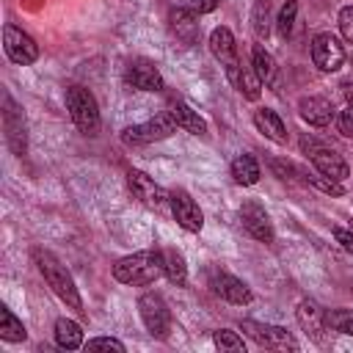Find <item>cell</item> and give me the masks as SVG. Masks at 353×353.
Instances as JSON below:
<instances>
[{"instance_id":"1","label":"cell","mask_w":353,"mask_h":353,"mask_svg":"<svg viewBox=\"0 0 353 353\" xmlns=\"http://www.w3.org/2000/svg\"><path fill=\"white\" fill-rule=\"evenodd\" d=\"M163 251H135L124 259H119L113 265V279L121 284H132V287H143L160 279L163 273Z\"/></svg>"},{"instance_id":"2","label":"cell","mask_w":353,"mask_h":353,"mask_svg":"<svg viewBox=\"0 0 353 353\" xmlns=\"http://www.w3.org/2000/svg\"><path fill=\"white\" fill-rule=\"evenodd\" d=\"M33 262L39 265V270H41V276H44V281L50 284V290L69 306V309H83V298H80V292H77V287H74V279H72V273L58 262V256L55 254H50V251H44V248H33Z\"/></svg>"},{"instance_id":"3","label":"cell","mask_w":353,"mask_h":353,"mask_svg":"<svg viewBox=\"0 0 353 353\" xmlns=\"http://www.w3.org/2000/svg\"><path fill=\"white\" fill-rule=\"evenodd\" d=\"M66 108L72 113V121L77 124L80 132L85 135H97L99 130V105L94 99V94L83 85H69L66 88Z\"/></svg>"},{"instance_id":"4","label":"cell","mask_w":353,"mask_h":353,"mask_svg":"<svg viewBox=\"0 0 353 353\" xmlns=\"http://www.w3.org/2000/svg\"><path fill=\"white\" fill-rule=\"evenodd\" d=\"M301 149L309 154V160H312V165L317 168V174L331 176V179H339V182H345V179L350 176V168H347V163L342 160V154H336V152L328 149L325 143H320V141H314V138H303V141H301Z\"/></svg>"},{"instance_id":"5","label":"cell","mask_w":353,"mask_h":353,"mask_svg":"<svg viewBox=\"0 0 353 353\" xmlns=\"http://www.w3.org/2000/svg\"><path fill=\"white\" fill-rule=\"evenodd\" d=\"M138 314L154 339H165L171 334V312L157 292H143L138 298Z\"/></svg>"},{"instance_id":"6","label":"cell","mask_w":353,"mask_h":353,"mask_svg":"<svg viewBox=\"0 0 353 353\" xmlns=\"http://www.w3.org/2000/svg\"><path fill=\"white\" fill-rule=\"evenodd\" d=\"M176 130V121L171 119V113H157L154 119L143 121V124H132L121 130V141L127 146H141V143H152V141H163Z\"/></svg>"},{"instance_id":"7","label":"cell","mask_w":353,"mask_h":353,"mask_svg":"<svg viewBox=\"0 0 353 353\" xmlns=\"http://www.w3.org/2000/svg\"><path fill=\"white\" fill-rule=\"evenodd\" d=\"M240 328L259 345L265 347H276V350H298L295 336L281 328V325H270V323H259V320H243Z\"/></svg>"},{"instance_id":"8","label":"cell","mask_w":353,"mask_h":353,"mask_svg":"<svg viewBox=\"0 0 353 353\" xmlns=\"http://www.w3.org/2000/svg\"><path fill=\"white\" fill-rule=\"evenodd\" d=\"M3 50L19 66H28V63H33L39 58V44L17 25H6L3 28Z\"/></svg>"},{"instance_id":"9","label":"cell","mask_w":353,"mask_h":353,"mask_svg":"<svg viewBox=\"0 0 353 353\" xmlns=\"http://www.w3.org/2000/svg\"><path fill=\"white\" fill-rule=\"evenodd\" d=\"M312 61L320 72H336L345 63V47L331 33H317L312 39Z\"/></svg>"},{"instance_id":"10","label":"cell","mask_w":353,"mask_h":353,"mask_svg":"<svg viewBox=\"0 0 353 353\" xmlns=\"http://www.w3.org/2000/svg\"><path fill=\"white\" fill-rule=\"evenodd\" d=\"M210 52L221 61V66H223V72H226V77L232 80L237 72H240V58H237V44H234V36H232V30L229 28H215L212 33H210Z\"/></svg>"},{"instance_id":"11","label":"cell","mask_w":353,"mask_h":353,"mask_svg":"<svg viewBox=\"0 0 353 353\" xmlns=\"http://www.w3.org/2000/svg\"><path fill=\"white\" fill-rule=\"evenodd\" d=\"M240 221H243V229L259 240V243H273V223H270V215L265 212V207L254 199L243 201L240 204Z\"/></svg>"},{"instance_id":"12","label":"cell","mask_w":353,"mask_h":353,"mask_svg":"<svg viewBox=\"0 0 353 353\" xmlns=\"http://www.w3.org/2000/svg\"><path fill=\"white\" fill-rule=\"evenodd\" d=\"M210 287H212L215 295H221L223 301H229L234 306H245V303L254 301V292L248 290V284L240 281L232 273H223V270H212L210 273Z\"/></svg>"},{"instance_id":"13","label":"cell","mask_w":353,"mask_h":353,"mask_svg":"<svg viewBox=\"0 0 353 353\" xmlns=\"http://www.w3.org/2000/svg\"><path fill=\"white\" fill-rule=\"evenodd\" d=\"M127 185H130L132 196H135L141 204L152 207V210H160V207L168 201L165 190H163L149 174H143V171H138V168H130V174H127Z\"/></svg>"},{"instance_id":"14","label":"cell","mask_w":353,"mask_h":353,"mask_svg":"<svg viewBox=\"0 0 353 353\" xmlns=\"http://www.w3.org/2000/svg\"><path fill=\"white\" fill-rule=\"evenodd\" d=\"M168 204H171V212L176 218V223L188 232H201L204 226V212L199 210V204L190 199V193L185 190H171L168 193Z\"/></svg>"},{"instance_id":"15","label":"cell","mask_w":353,"mask_h":353,"mask_svg":"<svg viewBox=\"0 0 353 353\" xmlns=\"http://www.w3.org/2000/svg\"><path fill=\"white\" fill-rule=\"evenodd\" d=\"M124 77H127V83H130L132 88H138V91H160V88H163V74H160V69H157L152 61H146V58L130 61Z\"/></svg>"},{"instance_id":"16","label":"cell","mask_w":353,"mask_h":353,"mask_svg":"<svg viewBox=\"0 0 353 353\" xmlns=\"http://www.w3.org/2000/svg\"><path fill=\"white\" fill-rule=\"evenodd\" d=\"M295 317H298L301 328H303L314 342H325V331H328L325 309H320L314 301H301V303H298Z\"/></svg>"},{"instance_id":"17","label":"cell","mask_w":353,"mask_h":353,"mask_svg":"<svg viewBox=\"0 0 353 353\" xmlns=\"http://www.w3.org/2000/svg\"><path fill=\"white\" fill-rule=\"evenodd\" d=\"M3 102H6V110H3V124H6V138H8V146L17 152V154H22L25 152V146H28V141H25V119H22V110L11 102V97L6 94L3 97Z\"/></svg>"},{"instance_id":"18","label":"cell","mask_w":353,"mask_h":353,"mask_svg":"<svg viewBox=\"0 0 353 353\" xmlns=\"http://www.w3.org/2000/svg\"><path fill=\"white\" fill-rule=\"evenodd\" d=\"M301 119L309 121L312 127H328L334 121V105L325 97H303L298 102Z\"/></svg>"},{"instance_id":"19","label":"cell","mask_w":353,"mask_h":353,"mask_svg":"<svg viewBox=\"0 0 353 353\" xmlns=\"http://www.w3.org/2000/svg\"><path fill=\"white\" fill-rule=\"evenodd\" d=\"M168 113L176 121V127H182L185 132H190V135H207V121L199 116V110H193L182 99H168Z\"/></svg>"},{"instance_id":"20","label":"cell","mask_w":353,"mask_h":353,"mask_svg":"<svg viewBox=\"0 0 353 353\" xmlns=\"http://www.w3.org/2000/svg\"><path fill=\"white\" fill-rule=\"evenodd\" d=\"M254 124H256V130H259L265 138H270L273 143H287V124L281 121V116H279L276 110H270V108L254 110Z\"/></svg>"},{"instance_id":"21","label":"cell","mask_w":353,"mask_h":353,"mask_svg":"<svg viewBox=\"0 0 353 353\" xmlns=\"http://www.w3.org/2000/svg\"><path fill=\"white\" fill-rule=\"evenodd\" d=\"M168 19H171L174 33H176L182 41H188V44L196 41V36H199V14H196L193 8H174Z\"/></svg>"},{"instance_id":"22","label":"cell","mask_w":353,"mask_h":353,"mask_svg":"<svg viewBox=\"0 0 353 353\" xmlns=\"http://www.w3.org/2000/svg\"><path fill=\"white\" fill-rule=\"evenodd\" d=\"M251 66H254L256 77L262 80V85H276V80H279V66H276L273 55H270L262 44H254V50H251Z\"/></svg>"},{"instance_id":"23","label":"cell","mask_w":353,"mask_h":353,"mask_svg":"<svg viewBox=\"0 0 353 353\" xmlns=\"http://www.w3.org/2000/svg\"><path fill=\"white\" fill-rule=\"evenodd\" d=\"M55 342L63 350H77V347L85 345L83 342V328L69 317H58L55 320Z\"/></svg>"},{"instance_id":"24","label":"cell","mask_w":353,"mask_h":353,"mask_svg":"<svg viewBox=\"0 0 353 353\" xmlns=\"http://www.w3.org/2000/svg\"><path fill=\"white\" fill-rule=\"evenodd\" d=\"M163 273H165V279L171 281V284H176V287H185V281H188V265H185V256H182V251H176V248H163Z\"/></svg>"},{"instance_id":"25","label":"cell","mask_w":353,"mask_h":353,"mask_svg":"<svg viewBox=\"0 0 353 353\" xmlns=\"http://www.w3.org/2000/svg\"><path fill=\"white\" fill-rule=\"evenodd\" d=\"M232 176H234L237 185H256L262 171H259V163L251 154H237L232 160Z\"/></svg>"},{"instance_id":"26","label":"cell","mask_w":353,"mask_h":353,"mask_svg":"<svg viewBox=\"0 0 353 353\" xmlns=\"http://www.w3.org/2000/svg\"><path fill=\"white\" fill-rule=\"evenodd\" d=\"M232 85L245 97V99H259V94H262V80L256 77V72H254V66H243L240 63V72L232 77Z\"/></svg>"},{"instance_id":"27","label":"cell","mask_w":353,"mask_h":353,"mask_svg":"<svg viewBox=\"0 0 353 353\" xmlns=\"http://www.w3.org/2000/svg\"><path fill=\"white\" fill-rule=\"evenodd\" d=\"M25 336H28V331H25L22 320L14 317L11 309L0 306V339H6V342H25Z\"/></svg>"},{"instance_id":"28","label":"cell","mask_w":353,"mask_h":353,"mask_svg":"<svg viewBox=\"0 0 353 353\" xmlns=\"http://www.w3.org/2000/svg\"><path fill=\"white\" fill-rule=\"evenodd\" d=\"M251 28H254L256 39H268V30H270V0H256L254 14H251Z\"/></svg>"},{"instance_id":"29","label":"cell","mask_w":353,"mask_h":353,"mask_svg":"<svg viewBox=\"0 0 353 353\" xmlns=\"http://www.w3.org/2000/svg\"><path fill=\"white\" fill-rule=\"evenodd\" d=\"M325 323L336 334L353 336V309H331V312H325Z\"/></svg>"},{"instance_id":"30","label":"cell","mask_w":353,"mask_h":353,"mask_svg":"<svg viewBox=\"0 0 353 353\" xmlns=\"http://www.w3.org/2000/svg\"><path fill=\"white\" fill-rule=\"evenodd\" d=\"M212 342L221 347V350H232V353H245V342L237 331H229V328H218L212 334Z\"/></svg>"},{"instance_id":"31","label":"cell","mask_w":353,"mask_h":353,"mask_svg":"<svg viewBox=\"0 0 353 353\" xmlns=\"http://www.w3.org/2000/svg\"><path fill=\"white\" fill-rule=\"evenodd\" d=\"M295 14H298V3L295 0H287L276 17V28H279V36H290L292 33V22H295Z\"/></svg>"},{"instance_id":"32","label":"cell","mask_w":353,"mask_h":353,"mask_svg":"<svg viewBox=\"0 0 353 353\" xmlns=\"http://www.w3.org/2000/svg\"><path fill=\"white\" fill-rule=\"evenodd\" d=\"M309 182H312L314 188H320L323 193H328V196H345V185H342L339 179H331V176L317 174V176H309Z\"/></svg>"},{"instance_id":"33","label":"cell","mask_w":353,"mask_h":353,"mask_svg":"<svg viewBox=\"0 0 353 353\" xmlns=\"http://www.w3.org/2000/svg\"><path fill=\"white\" fill-rule=\"evenodd\" d=\"M83 347L85 350H116V353H124V345L119 339H113V336H94Z\"/></svg>"},{"instance_id":"34","label":"cell","mask_w":353,"mask_h":353,"mask_svg":"<svg viewBox=\"0 0 353 353\" xmlns=\"http://www.w3.org/2000/svg\"><path fill=\"white\" fill-rule=\"evenodd\" d=\"M339 30L345 36L347 44H353V6H345L339 11Z\"/></svg>"},{"instance_id":"35","label":"cell","mask_w":353,"mask_h":353,"mask_svg":"<svg viewBox=\"0 0 353 353\" xmlns=\"http://www.w3.org/2000/svg\"><path fill=\"white\" fill-rule=\"evenodd\" d=\"M336 127H339V132L345 138H353V108H347V110H342L336 116Z\"/></svg>"},{"instance_id":"36","label":"cell","mask_w":353,"mask_h":353,"mask_svg":"<svg viewBox=\"0 0 353 353\" xmlns=\"http://www.w3.org/2000/svg\"><path fill=\"white\" fill-rule=\"evenodd\" d=\"M334 237H336V243H339L347 254H353V229H342V226H336V229H334Z\"/></svg>"},{"instance_id":"37","label":"cell","mask_w":353,"mask_h":353,"mask_svg":"<svg viewBox=\"0 0 353 353\" xmlns=\"http://www.w3.org/2000/svg\"><path fill=\"white\" fill-rule=\"evenodd\" d=\"M190 8L196 14H210V11L218 8V0H190Z\"/></svg>"},{"instance_id":"38","label":"cell","mask_w":353,"mask_h":353,"mask_svg":"<svg viewBox=\"0 0 353 353\" xmlns=\"http://www.w3.org/2000/svg\"><path fill=\"white\" fill-rule=\"evenodd\" d=\"M342 97H345L347 108H353V80H347V83L342 85Z\"/></svg>"}]
</instances>
